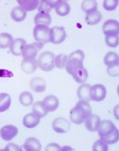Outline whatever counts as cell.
<instances>
[{
	"label": "cell",
	"instance_id": "1",
	"mask_svg": "<svg viewBox=\"0 0 119 151\" xmlns=\"http://www.w3.org/2000/svg\"><path fill=\"white\" fill-rule=\"evenodd\" d=\"M92 114V107L87 101L80 100L76 107L70 110V120L73 124L80 125L83 124L85 119Z\"/></svg>",
	"mask_w": 119,
	"mask_h": 151
},
{
	"label": "cell",
	"instance_id": "2",
	"mask_svg": "<svg viewBox=\"0 0 119 151\" xmlns=\"http://www.w3.org/2000/svg\"><path fill=\"white\" fill-rule=\"evenodd\" d=\"M85 59V54L81 50H77L72 52L67 57L65 64V70L67 73L73 76L79 69L83 67V60Z\"/></svg>",
	"mask_w": 119,
	"mask_h": 151
},
{
	"label": "cell",
	"instance_id": "3",
	"mask_svg": "<svg viewBox=\"0 0 119 151\" xmlns=\"http://www.w3.org/2000/svg\"><path fill=\"white\" fill-rule=\"evenodd\" d=\"M54 55L51 51H45L39 55L37 65L40 70L44 71H50L54 67Z\"/></svg>",
	"mask_w": 119,
	"mask_h": 151
},
{
	"label": "cell",
	"instance_id": "4",
	"mask_svg": "<svg viewBox=\"0 0 119 151\" xmlns=\"http://www.w3.org/2000/svg\"><path fill=\"white\" fill-rule=\"evenodd\" d=\"M49 28L43 24H37L33 31V35L36 42L41 44L49 43Z\"/></svg>",
	"mask_w": 119,
	"mask_h": 151
},
{
	"label": "cell",
	"instance_id": "5",
	"mask_svg": "<svg viewBox=\"0 0 119 151\" xmlns=\"http://www.w3.org/2000/svg\"><path fill=\"white\" fill-rule=\"evenodd\" d=\"M66 39V33L64 28L54 26L49 29V41L54 45L61 44Z\"/></svg>",
	"mask_w": 119,
	"mask_h": 151
},
{
	"label": "cell",
	"instance_id": "6",
	"mask_svg": "<svg viewBox=\"0 0 119 151\" xmlns=\"http://www.w3.org/2000/svg\"><path fill=\"white\" fill-rule=\"evenodd\" d=\"M44 44L34 42V43L26 45L22 51V55L24 59H35L39 51L43 49Z\"/></svg>",
	"mask_w": 119,
	"mask_h": 151
},
{
	"label": "cell",
	"instance_id": "7",
	"mask_svg": "<svg viewBox=\"0 0 119 151\" xmlns=\"http://www.w3.org/2000/svg\"><path fill=\"white\" fill-rule=\"evenodd\" d=\"M107 96V89L102 84H97L91 87V100L94 102H101Z\"/></svg>",
	"mask_w": 119,
	"mask_h": 151
},
{
	"label": "cell",
	"instance_id": "8",
	"mask_svg": "<svg viewBox=\"0 0 119 151\" xmlns=\"http://www.w3.org/2000/svg\"><path fill=\"white\" fill-rule=\"evenodd\" d=\"M116 129H117V128L112 121L103 120V122L100 123V125H99L97 131L98 132L100 138H103V137H106L108 135L111 134Z\"/></svg>",
	"mask_w": 119,
	"mask_h": 151
},
{
	"label": "cell",
	"instance_id": "9",
	"mask_svg": "<svg viewBox=\"0 0 119 151\" xmlns=\"http://www.w3.org/2000/svg\"><path fill=\"white\" fill-rule=\"evenodd\" d=\"M52 128L58 134H65L70 130V124L67 119L60 117L55 119L53 121Z\"/></svg>",
	"mask_w": 119,
	"mask_h": 151
},
{
	"label": "cell",
	"instance_id": "10",
	"mask_svg": "<svg viewBox=\"0 0 119 151\" xmlns=\"http://www.w3.org/2000/svg\"><path fill=\"white\" fill-rule=\"evenodd\" d=\"M103 31L105 35H118V22L114 19L107 20L103 24Z\"/></svg>",
	"mask_w": 119,
	"mask_h": 151
},
{
	"label": "cell",
	"instance_id": "11",
	"mask_svg": "<svg viewBox=\"0 0 119 151\" xmlns=\"http://www.w3.org/2000/svg\"><path fill=\"white\" fill-rule=\"evenodd\" d=\"M18 128L14 125H6L0 129V136L5 141L12 140L18 134Z\"/></svg>",
	"mask_w": 119,
	"mask_h": 151
},
{
	"label": "cell",
	"instance_id": "12",
	"mask_svg": "<svg viewBox=\"0 0 119 151\" xmlns=\"http://www.w3.org/2000/svg\"><path fill=\"white\" fill-rule=\"evenodd\" d=\"M25 40L22 38H17L12 41L10 45V52L15 56H20L22 55V51L26 45Z\"/></svg>",
	"mask_w": 119,
	"mask_h": 151
},
{
	"label": "cell",
	"instance_id": "13",
	"mask_svg": "<svg viewBox=\"0 0 119 151\" xmlns=\"http://www.w3.org/2000/svg\"><path fill=\"white\" fill-rule=\"evenodd\" d=\"M87 129L90 132H96L101 123L100 117L96 114H91L84 121Z\"/></svg>",
	"mask_w": 119,
	"mask_h": 151
},
{
	"label": "cell",
	"instance_id": "14",
	"mask_svg": "<svg viewBox=\"0 0 119 151\" xmlns=\"http://www.w3.org/2000/svg\"><path fill=\"white\" fill-rule=\"evenodd\" d=\"M22 149L26 151H39L41 150V145L37 139L31 137L25 140L23 146L20 147V150Z\"/></svg>",
	"mask_w": 119,
	"mask_h": 151
},
{
	"label": "cell",
	"instance_id": "15",
	"mask_svg": "<svg viewBox=\"0 0 119 151\" xmlns=\"http://www.w3.org/2000/svg\"><path fill=\"white\" fill-rule=\"evenodd\" d=\"M29 85L30 88L35 92H43L46 89V81H44V79L39 76L32 78Z\"/></svg>",
	"mask_w": 119,
	"mask_h": 151
},
{
	"label": "cell",
	"instance_id": "16",
	"mask_svg": "<svg viewBox=\"0 0 119 151\" xmlns=\"http://www.w3.org/2000/svg\"><path fill=\"white\" fill-rule=\"evenodd\" d=\"M40 122V118L34 113L26 114L23 119V124L27 129H33L36 127Z\"/></svg>",
	"mask_w": 119,
	"mask_h": 151
},
{
	"label": "cell",
	"instance_id": "17",
	"mask_svg": "<svg viewBox=\"0 0 119 151\" xmlns=\"http://www.w3.org/2000/svg\"><path fill=\"white\" fill-rule=\"evenodd\" d=\"M37 60L35 59H23L21 62V69L27 74H32L37 69Z\"/></svg>",
	"mask_w": 119,
	"mask_h": 151
},
{
	"label": "cell",
	"instance_id": "18",
	"mask_svg": "<svg viewBox=\"0 0 119 151\" xmlns=\"http://www.w3.org/2000/svg\"><path fill=\"white\" fill-rule=\"evenodd\" d=\"M60 2V0H42L39 2L38 9L39 12L49 14L53 8H55L57 6Z\"/></svg>",
	"mask_w": 119,
	"mask_h": 151
},
{
	"label": "cell",
	"instance_id": "19",
	"mask_svg": "<svg viewBox=\"0 0 119 151\" xmlns=\"http://www.w3.org/2000/svg\"><path fill=\"white\" fill-rule=\"evenodd\" d=\"M91 87L90 84H82L78 87L77 96L80 100L90 101L91 100Z\"/></svg>",
	"mask_w": 119,
	"mask_h": 151
},
{
	"label": "cell",
	"instance_id": "20",
	"mask_svg": "<svg viewBox=\"0 0 119 151\" xmlns=\"http://www.w3.org/2000/svg\"><path fill=\"white\" fill-rule=\"evenodd\" d=\"M19 7L25 11H33L36 9L39 5V0H17Z\"/></svg>",
	"mask_w": 119,
	"mask_h": 151
},
{
	"label": "cell",
	"instance_id": "21",
	"mask_svg": "<svg viewBox=\"0 0 119 151\" xmlns=\"http://www.w3.org/2000/svg\"><path fill=\"white\" fill-rule=\"evenodd\" d=\"M43 102L49 112H54L59 107V99L54 95H49L45 97Z\"/></svg>",
	"mask_w": 119,
	"mask_h": 151
},
{
	"label": "cell",
	"instance_id": "22",
	"mask_svg": "<svg viewBox=\"0 0 119 151\" xmlns=\"http://www.w3.org/2000/svg\"><path fill=\"white\" fill-rule=\"evenodd\" d=\"M32 111L33 113H34V114H36L39 118L45 117L48 114V113H49V111H48V109L46 108V106L44 105V102H36V103H34Z\"/></svg>",
	"mask_w": 119,
	"mask_h": 151
},
{
	"label": "cell",
	"instance_id": "23",
	"mask_svg": "<svg viewBox=\"0 0 119 151\" xmlns=\"http://www.w3.org/2000/svg\"><path fill=\"white\" fill-rule=\"evenodd\" d=\"M118 55L113 51L107 53L104 57V64L108 67H113L118 65Z\"/></svg>",
	"mask_w": 119,
	"mask_h": 151
},
{
	"label": "cell",
	"instance_id": "24",
	"mask_svg": "<svg viewBox=\"0 0 119 151\" xmlns=\"http://www.w3.org/2000/svg\"><path fill=\"white\" fill-rule=\"evenodd\" d=\"M102 18H103L102 14L99 11L96 10L92 13L87 14L85 21L89 25H95V24H97L98 23L102 20Z\"/></svg>",
	"mask_w": 119,
	"mask_h": 151
},
{
	"label": "cell",
	"instance_id": "25",
	"mask_svg": "<svg viewBox=\"0 0 119 151\" xmlns=\"http://www.w3.org/2000/svg\"><path fill=\"white\" fill-rule=\"evenodd\" d=\"M11 18L15 22L24 21L26 18V12L21 9L19 6L14 7L11 11Z\"/></svg>",
	"mask_w": 119,
	"mask_h": 151
},
{
	"label": "cell",
	"instance_id": "26",
	"mask_svg": "<svg viewBox=\"0 0 119 151\" xmlns=\"http://www.w3.org/2000/svg\"><path fill=\"white\" fill-rule=\"evenodd\" d=\"M34 24H43L49 26L51 24V17L49 14H44L39 12L38 14L34 17Z\"/></svg>",
	"mask_w": 119,
	"mask_h": 151
},
{
	"label": "cell",
	"instance_id": "27",
	"mask_svg": "<svg viewBox=\"0 0 119 151\" xmlns=\"http://www.w3.org/2000/svg\"><path fill=\"white\" fill-rule=\"evenodd\" d=\"M10 96L8 93H5V92L0 93V113L7 111L10 107Z\"/></svg>",
	"mask_w": 119,
	"mask_h": 151
},
{
	"label": "cell",
	"instance_id": "28",
	"mask_svg": "<svg viewBox=\"0 0 119 151\" xmlns=\"http://www.w3.org/2000/svg\"><path fill=\"white\" fill-rule=\"evenodd\" d=\"M70 4L66 1H61L55 7V12L60 16H66L70 13Z\"/></svg>",
	"mask_w": 119,
	"mask_h": 151
},
{
	"label": "cell",
	"instance_id": "29",
	"mask_svg": "<svg viewBox=\"0 0 119 151\" xmlns=\"http://www.w3.org/2000/svg\"><path fill=\"white\" fill-rule=\"evenodd\" d=\"M81 9L85 13H92L97 10V3L95 0H84L81 4Z\"/></svg>",
	"mask_w": 119,
	"mask_h": 151
},
{
	"label": "cell",
	"instance_id": "30",
	"mask_svg": "<svg viewBox=\"0 0 119 151\" xmlns=\"http://www.w3.org/2000/svg\"><path fill=\"white\" fill-rule=\"evenodd\" d=\"M73 78L76 80L77 83H80L82 84L84 82H86V81L88 78V71L83 66L82 68L79 69V70L76 71V73L73 75Z\"/></svg>",
	"mask_w": 119,
	"mask_h": 151
},
{
	"label": "cell",
	"instance_id": "31",
	"mask_svg": "<svg viewBox=\"0 0 119 151\" xmlns=\"http://www.w3.org/2000/svg\"><path fill=\"white\" fill-rule=\"evenodd\" d=\"M12 35L8 33H1L0 34V48L6 49L10 46L11 43L13 41Z\"/></svg>",
	"mask_w": 119,
	"mask_h": 151
},
{
	"label": "cell",
	"instance_id": "32",
	"mask_svg": "<svg viewBox=\"0 0 119 151\" xmlns=\"http://www.w3.org/2000/svg\"><path fill=\"white\" fill-rule=\"evenodd\" d=\"M19 102L23 106H30L34 102V97L29 92H23L19 95Z\"/></svg>",
	"mask_w": 119,
	"mask_h": 151
},
{
	"label": "cell",
	"instance_id": "33",
	"mask_svg": "<svg viewBox=\"0 0 119 151\" xmlns=\"http://www.w3.org/2000/svg\"><path fill=\"white\" fill-rule=\"evenodd\" d=\"M118 130L116 129L113 133H112L111 134L108 135V136H106V137H103V138H101V139L103 141H104L107 145H113V144H116V143L118 141Z\"/></svg>",
	"mask_w": 119,
	"mask_h": 151
},
{
	"label": "cell",
	"instance_id": "34",
	"mask_svg": "<svg viewBox=\"0 0 119 151\" xmlns=\"http://www.w3.org/2000/svg\"><path fill=\"white\" fill-rule=\"evenodd\" d=\"M67 61V55L65 54H60L54 56V66H56L59 69H63L65 66Z\"/></svg>",
	"mask_w": 119,
	"mask_h": 151
},
{
	"label": "cell",
	"instance_id": "35",
	"mask_svg": "<svg viewBox=\"0 0 119 151\" xmlns=\"http://www.w3.org/2000/svg\"><path fill=\"white\" fill-rule=\"evenodd\" d=\"M105 42L109 47L115 48L118 45V35H106Z\"/></svg>",
	"mask_w": 119,
	"mask_h": 151
},
{
	"label": "cell",
	"instance_id": "36",
	"mask_svg": "<svg viewBox=\"0 0 119 151\" xmlns=\"http://www.w3.org/2000/svg\"><path fill=\"white\" fill-rule=\"evenodd\" d=\"M118 5V0H104L103 8L108 11H113L116 9Z\"/></svg>",
	"mask_w": 119,
	"mask_h": 151
},
{
	"label": "cell",
	"instance_id": "37",
	"mask_svg": "<svg viewBox=\"0 0 119 151\" xmlns=\"http://www.w3.org/2000/svg\"><path fill=\"white\" fill-rule=\"evenodd\" d=\"M92 150L93 151H108V145L103 141L102 139L96 141L92 146Z\"/></svg>",
	"mask_w": 119,
	"mask_h": 151
},
{
	"label": "cell",
	"instance_id": "38",
	"mask_svg": "<svg viewBox=\"0 0 119 151\" xmlns=\"http://www.w3.org/2000/svg\"><path fill=\"white\" fill-rule=\"evenodd\" d=\"M60 146L57 144H54V143H51L45 147V151H54V150H60Z\"/></svg>",
	"mask_w": 119,
	"mask_h": 151
},
{
	"label": "cell",
	"instance_id": "39",
	"mask_svg": "<svg viewBox=\"0 0 119 151\" xmlns=\"http://www.w3.org/2000/svg\"><path fill=\"white\" fill-rule=\"evenodd\" d=\"M14 73L6 69H0V77H13Z\"/></svg>",
	"mask_w": 119,
	"mask_h": 151
},
{
	"label": "cell",
	"instance_id": "40",
	"mask_svg": "<svg viewBox=\"0 0 119 151\" xmlns=\"http://www.w3.org/2000/svg\"><path fill=\"white\" fill-rule=\"evenodd\" d=\"M5 151H20V148L19 146L15 145V144H9L8 145L6 146V148L4 149Z\"/></svg>",
	"mask_w": 119,
	"mask_h": 151
},
{
	"label": "cell",
	"instance_id": "41",
	"mask_svg": "<svg viewBox=\"0 0 119 151\" xmlns=\"http://www.w3.org/2000/svg\"><path fill=\"white\" fill-rule=\"evenodd\" d=\"M60 150H72V148H71V147H69V146H65V147L61 148Z\"/></svg>",
	"mask_w": 119,
	"mask_h": 151
}]
</instances>
